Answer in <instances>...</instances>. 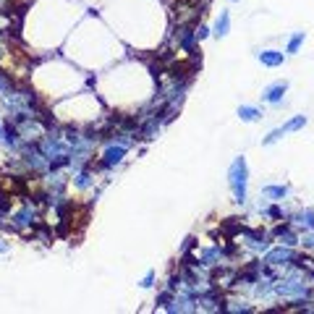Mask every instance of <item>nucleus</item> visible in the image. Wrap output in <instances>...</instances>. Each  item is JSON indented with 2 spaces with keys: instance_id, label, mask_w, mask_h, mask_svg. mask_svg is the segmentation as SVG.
I'll use <instances>...</instances> for the list:
<instances>
[{
  "instance_id": "nucleus-25",
  "label": "nucleus",
  "mask_w": 314,
  "mask_h": 314,
  "mask_svg": "<svg viewBox=\"0 0 314 314\" xmlns=\"http://www.w3.org/2000/svg\"><path fill=\"white\" fill-rule=\"evenodd\" d=\"M6 252H8V246H6L3 241H0V254H6Z\"/></svg>"
},
{
  "instance_id": "nucleus-17",
  "label": "nucleus",
  "mask_w": 314,
  "mask_h": 314,
  "mask_svg": "<svg viewBox=\"0 0 314 314\" xmlns=\"http://www.w3.org/2000/svg\"><path fill=\"white\" fill-rule=\"evenodd\" d=\"M306 126V116H296V118H290L285 126H283V131L288 133V131H299V128H304Z\"/></svg>"
},
{
  "instance_id": "nucleus-15",
  "label": "nucleus",
  "mask_w": 314,
  "mask_h": 314,
  "mask_svg": "<svg viewBox=\"0 0 314 314\" xmlns=\"http://www.w3.org/2000/svg\"><path fill=\"white\" fill-rule=\"evenodd\" d=\"M294 226L296 228H314V210H301L294 217Z\"/></svg>"
},
{
  "instance_id": "nucleus-26",
  "label": "nucleus",
  "mask_w": 314,
  "mask_h": 314,
  "mask_svg": "<svg viewBox=\"0 0 314 314\" xmlns=\"http://www.w3.org/2000/svg\"><path fill=\"white\" fill-rule=\"evenodd\" d=\"M6 6H8V0H0V11H3Z\"/></svg>"
},
{
  "instance_id": "nucleus-22",
  "label": "nucleus",
  "mask_w": 314,
  "mask_h": 314,
  "mask_svg": "<svg viewBox=\"0 0 314 314\" xmlns=\"http://www.w3.org/2000/svg\"><path fill=\"white\" fill-rule=\"evenodd\" d=\"M139 285H142V288H152V285H154V270H149V273L142 278V283H139Z\"/></svg>"
},
{
  "instance_id": "nucleus-16",
  "label": "nucleus",
  "mask_w": 314,
  "mask_h": 314,
  "mask_svg": "<svg viewBox=\"0 0 314 314\" xmlns=\"http://www.w3.org/2000/svg\"><path fill=\"white\" fill-rule=\"evenodd\" d=\"M74 184H76V189H89V186H92V173H89L86 168L76 170L74 173Z\"/></svg>"
},
{
  "instance_id": "nucleus-20",
  "label": "nucleus",
  "mask_w": 314,
  "mask_h": 314,
  "mask_svg": "<svg viewBox=\"0 0 314 314\" xmlns=\"http://www.w3.org/2000/svg\"><path fill=\"white\" fill-rule=\"evenodd\" d=\"M13 81H11V76H6L3 71H0V95H8V92H13Z\"/></svg>"
},
{
  "instance_id": "nucleus-28",
  "label": "nucleus",
  "mask_w": 314,
  "mask_h": 314,
  "mask_svg": "<svg viewBox=\"0 0 314 314\" xmlns=\"http://www.w3.org/2000/svg\"><path fill=\"white\" fill-rule=\"evenodd\" d=\"M233 3H236V0H233Z\"/></svg>"
},
{
  "instance_id": "nucleus-5",
  "label": "nucleus",
  "mask_w": 314,
  "mask_h": 314,
  "mask_svg": "<svg viewBox=\"0 0 314 314\" xmlns=\"http://www.w3.org/2000/svg\"><path fill=\"white\" fill-rule=\"evenodd\" d=\"M126 152H128V147L107 142V149H105V152H102V157H100V165H102L105 170L121 165V163H123V157H126Z\"/></svg>"
},
{
  "instance_id": "nucleus-4",
  "label": "nucleus",
  "mask_w": 314,
  "mask_h": 314,
  "mask_svg": "<svg viewBox=\"0 0 314 314\" xmlns=\"http://www.w3.org/2000/svg\"><path fill=\"white\" fill-rule=\"evenodd\" d=\"M294 246H275V249H270L264 254V264H270V267H288L290 262H294Z\"/></svg>"
},
{
  "instance_id": "nucleus-27",
  "label": "nucleus",
  "mask_w": 314,
  "mask_h": 314,
  "mask_svg": "<svg viewBox=\"0 0 314 314\" xmlns=\"http://www.w3.org/2000/svg\"><path fill=\"white\" fill-rule=\"evenodd\" d=\"M3 128H6V123H0V139H3Z\"/></svg>"
},
{
  "instance_id": "nucleus-6",
  "label": "nucleus",
  "mask_w": 314,
  "mask_h": 314,
  "mask_svg": "<svg viewBox=\"0 0 314 314\" xmlns=\"http://www.w3.org/2000/svg\"><path fill=\"white\" fill-rule=\"evenodd\" d=\"M222 259H226V252H222L220 246H212V249L201 252L196 257V267H201V270H210V267H217Z\"/></svg>"
},
{
  "instance_id": "nucleus-10",
  "label": "nucleus",
  "mask_w": 314,
  "mask_h": 314,
  "mask_svg": "<svg viewBox=\"0 0 314 314\" xmlns=\"http://www.w3.org/2000/svg\"><path fill=\"white\" fill-rule=\"evenodd\" d=\"M231 32V13L228 11H220V16H217V21H215V37L217 39H222V37H226Z\"/></svg>"
},
{
  "instance_id": "nucleus-11",
  "label": "nucleus",
  "mask_w": 314,
  "mask_h": 314,
  "mask_svg": "<svg viewBox=\"0 0 314 314\" xmlns=\"http://www.w3.org/2000/svg\"><path fill=\"white\" fill-rule=\"evenodd\" d=\"M175 39H178V44H181L184 50H194L196 34H194V29H186V27H181V29H178V34H175Z\"/></svg>"
},
{
  "instance_id": "nucleus-14",
  "label": "nucleus",
  "mask_w": 314,
  "mask_h": 314,
  "mask_svg": "<svg viewBox=\"0 0 314 314\" xmlns=\"http://www.w3.org/2000/svg\"><path fill=\"white\" fill-rule=\"evenodd\" d=\"M238 118H241L243 123H254V121L262 118V113H259L257 107H252V105H241V107H238Z\"/></svg>"
},
{
  "instance_id": "nucleus-23",
  "label": "nucleus",
  "mask_w": 314,
  "mask_h": 314,
  "mask_svg": "<svg viewBox=\"0 0 314 314\" xmlns=\"http://www.w3.org/2000/svg\"><path fill=\"white\" fill-rule=\"evenodd\" d=\"M194 34H196V39L201 42V39H205V37L210 34V29H207V27H196V29H194Z\"/></svg>"
},
{
  "instance_id": "nucleus-7",
  "label": "nucleus",
  "mask_w": 314,
  "mask_h": 314,
  "mask_svg": "<svg viewBox=\"0 0 314 314\" xmlns=\"http://www.w3.org/2000/svg\"><path fill=\"white\" fill-rule=\"evenodd\" d=\"M285 92H288V81H273L270 86H264L262 100H264V102H270V105H280Z\"/></svg>"
},
{
  "instance_id": "nucleus-24",
  "label": "nucleus",
  "mask_w": 314,
  "mask_h": 314,
  "mask_svg": "<svg viewBox=\"0 0 314 314\" xmlns=\"http://www.w3.org/2000/svg\"><path fill=\"white\" fill-rule=\"evenodd\" d=\"M267 215H270V217H283V210L280 207H270V210H267Z\"/></svg>"
},
{
  "instance_id": "nucleus-3",
  "label": "nucleus",
  "mask_w": 314,
  "mask_h": 314,
  "mask_svg": "<svg viewBox=\"0 0 314 314\" xmlns=\"http://www.w3.org/2000/svg\"><path fill=\"white\" fill-rule=\"evenodd\" d=\"M37 217H39V212H37V207L32 205V201H27L24 207H21L16 215H11V222H8V228H13V231H27V228H32L34 222H37Z\"/></svg>"
},
{
  "instance_id": "nucleus-1",
  "label": "nucleus",
  "mask_w": 314,
  "mask_h": 314,
  "mask_svg": "<svg viewBox=\"0 0 314 314\" xmlns=\"http://www.w3.org/2000/svg\"><path fill=\"white\" fill-rule=\"evenodd\" d=\"M228 186L233 191V199L238 205H243L246 201V186H249V165H246V160L241 154L233 157V163L228 168Z\"/></svg>"
},
{
  "instance_id": "nucleus-8",
  "label": "nucleus",
  "mask_w": 314,
  "mask_h": 314,
  "mask_svg": "<svg viewBox=\"0 0 314 314\" xmlns=\"http://www.w3.org/2000/svg\"><path fill=\"white\" fill-rule=\"evenodd\" d=\"M257 58H259L262 65H267V69H278V65H283V60H285V55L280 50H262Z\"/></svg>"
},
{
  "instance_id": "nucleus-18",
  "label": "nucleus",
  "mask_w": 314,
  "mask_h": 314,
  "mask_svg": "<svg viewBox=\"0 0 314 314\" xmlns=\"http://www.w3.org/2000/svg\"><path fill=\"white\" fill-rule=\"evenodd\" d=\"M301 44H304V32H296L294 37L288 39V53H299Z\"/></svg>"
},
{
  "instance_id": "nucleus-2",
  "label": "nucleus",
  "mask_w": 314,
  "mask_h": 314,
  "mask_svg": "<svg viewBox=\"0 0 314 314\" xmlns=\"http://www.w3.org/2000/svg\"><path fill=\"white\" fill-rule=\"evenodd\" d=\"M275 294L288 299V301H299V299H306L309 296V285H306V278H299V275H288L283 280H275Z\"/></svg>"
},
{
  "instance_id": "nucleus-19",
  "label": "nucleus",
  "mask_w": 314,
  "mask_h": 314,
  "mask_svg": "<svg viewBox=\"0 0 314 314\" xmlns=\"http://www.w3.org/2000/svg\"><path fill=\"white\" fill-rule=\"evenodd\" d=\"M299 243H304L306 249H314V228H304V233L299 236Z\"/></svg>"
},
{
  "instance_id": "nucleus-12",
  "label": "nucleus",
  "mask_w": 314,
  "mask_h": 314,
  "mask_svg": "<svg viewBox=\"0 0 314 314\" xmlns=\"http://www.w3.org/2000/svg\"><path fill=\"white\" fill-rule=\"evenodd\" d=\"M285 196H288V186H264V189H262V199L283 201Z\"/></svg>"
},
{
  "instance_id": "nucleus-13",
  "label": "nucleus",
  "mask_w": 314,
  "mask_h": 314,
  "mask_svg": "<svg viewBox=\"0 0 314 314\" xmlns=\"http://www.w3.org/2000/svg\"><path fill=\"white\" fill-rule=\"evenodd\" d=\"M246 236H249V249H254V252H267L270 249L264 233H246Z\"/></svg>"
},
{
  "instance_id": "nucleus-9",
  "label": "nucleus",
  "mask_w": 314,
  "mask_h": 314,
  "mask_svg": "<svg viewBox=\"0 0 314 314\" xmlns=\"http://www.w3.org/2000/svg\"><path fill=\"white\" fill-rule=\"evenodd\" d=\"M275 238H278L283 246H296V243H299V233H296L294 228H288V226L275 228Z\"/></svg>"
},
{
  "instance_id": "nucleus-21",
  "label": "nucleus",
  "mask_w": 314,
  "mask_h": 314,
  "mask_svg": "<svg viewBox=\"0 0 314 314\" xmlns=\"http://www.w3.org/2000/svg\"><path fill=\"white\" fill-rule=\"evenodd\" d=\"M226 311H243V314H249L252 306L249 304H243V301H233L231 306H226Z\"/></svg>"
}]
</instances>
